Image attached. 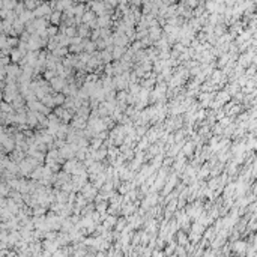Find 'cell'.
I'll use <instances>...</instances> for the list:
<instances>
[{
    "instance_id": "cell-1",
    "label": "cell",
    "mask_w": 257,
    "mask_h": 257,
    "mask_svg": "<svg viewBox=\"0 0 257 257\" xmlns=\"http://www.w3.org/2000/svg\"><path fill=\"white\" fill-rule=\"evenodd\" d=\"M74 155H75V152H74V149H72V146L69 143H65L63 146H60V149H59V156L63 158V160H71Z\"/></svg>"
},
{
    "instance_id": "cell-2",
    "label": "cell",
    "mask_w": 257,
    "mask_h": 257,
    "mask_svg": "<svg viewBox=\"0 0 257 257\" xmlns=\"http://www.w3.org/2000/svg\"><path fill=\"white\" fill-rule=\"evenodd\" d=\"M50 81H51V87L54 89L56 92H62L63 86L66 84V81H65V78H63V77H59V75H57V77L54 75V77H53Z\"/></svg>"
},
{
    "instance_id": "cell-3",
    "label": "cell",
    "mask_w": 257,
    "mask_h": 257,
    "mask_svg": "<svg viewBox=\"0 0 257 257\" xmlns=\"http://www.w3.org/2000/svg\"><path fill=\"white\" fill-rule=\"evenodd\" d=\"M78 166V160L75 158V160H71V161H65L63 164V171H66V173L72 174V171H74V168Z\"/></svg>"
},
{
    "instance_id": "cell-4",
    "label": "cell",
    "mask_w": 257,
    "mask_h": 257,
    "mask_svg": "<svg viewBox=\"0 0 257 257\" xmlns=\"http://www.w3.org/2000/svg\"><path fill=\"white\" fill-rule=\"evenodd\" d=\"M216 101H220L221 104H224V102L230 101V93H229L227 90H223V92H220V93L216 95Z\"/></svg>"
},
{
    "instance_id": "cell-5",
    "label": "cell",
    "mask_w": 257,
    "mask_h": 257,
    "mask_svg": "<svg viewBox=\"0 0 257 257\" xmlns=\"http://www.w3.org/2000/svg\"><path fill=\"white\" fill-rule=\"evenodd\" d=\"M182 146H183V149H182L183 155H191L193 154V149H194V143L193 141H187V143H183Z\"/></svg>"
},
{
    "instance_id": "cell-6",
    "label": "cell",
    "mask_w": 257,
    "mask_h": 257,
    "mask_svg": "<svg viewBox=\"0 0 257 257\" xmlns=\"http://www.w3.org/2000/svg\"><path fill=\"white\" fill-rule=\"evenodd\" d=\"M177 241H179V245L185 247V243H188V236L183 232H177Z\"/></svg>"
},
{
    "instance_id": "cell-7",
    "label": "cell",
    "mask_w": 257,
    "mask_h": 257,
    "mask_svg": "<svg viewBox=\"0 0 257 257\" xmlns=\"http://www.w3.org/2000/svg\"><path fill=\"white\" fill-rule=\"evenodd\" d=\"M53 101H54V105H63L65 102V95L63 93H57L53 96Z\"/></svg>"
},
{
    "instance_id": "cell-8",
    "label": "cell",
    "mask_w": 257,
    "mask_h": 257,
    "mask_svg": "<svg viewBox=\"0 0 257 257\" xmlns=\"http://www.w3.org/2000/svg\"><path fill=\"white\" fill-rule=\"evenodd\" d=\"M114 226H116V229H117V230H123V229H125V226H126V220H125V218L117 220Z\"/></svg>"
},
{
    "instance_id": "cell-9",
    "label": "cell",
    "mask_w": 257,
    "mask_h": 257,
    "mask_svg": "<svg viewBox=\"0 0 257 257\" xmlns=\"http://www.w3.org/2000/svg\"><path fill=\"white\" fill-rule=\"evenodd\" d=\"M99 59H102L104 62H107V63H108L111 59H113V56H111L108 51H102V53H101V56H99Z\"/></svg>"
},
{
    "instance_id": "cell-10",
    "label": "cell",
    "mask_w": 257,
    "mask_h": 257,
    "mask_svg": "<svg viewBox=\"0 0 257 257\" xmlns=\"http://www.w3.org/2000/svg\"><path fill=\"white\" fill-rule=\"evenodd\" d=\"M123 51H125V50H123L122 47H116V48H114V53H113L111 56H113V59H120Z\"/></svg>"
},
{
    "instance_id": "cell-11",
    "label": "cell",
    "mask_w": 257,
    "mask_h": 257,
    "mask_svg": "<svg viewBox=\"0 0 257 257\" xmlns=\"http://www.w3.org/2000/svg\"><path fill=\"white\" fill-rule=\"evenodd\" d=\"M21 54H24L23 51L14 50V51H12V62H18V60H20V57H21Z\"/></svg>"
},
{
    "instance_id": "cell-12",
    "label": "cell",
    "mask_w": 257,
    "mask_h": 257,
    "mask_svg": "<svg viewBox=\"0 0 257 257\" xmlns=\"http://www.w3.org/2000/svg\"><path fill=\"white\" fill-rule=\"evenodd\" d=\"M214 233H215V230H214V229L206 230V232H205V241H212V239H214V236H215Z\"/></svg>"
},
{
    "instance_id": "cell-13",
    "label": "cell",
    "mask_w": 257,
    "mask_h": 257,
    "mask_svg": "<svg viewBox=\"0 0 257 257\" xmlns=\"http://www.w3.org/2000/svg\"><path fill=\"white\" fill-rule=\"evenodd\" d=\"M104 71H105V74H107L108 77H110V75H113V65L107 63V65H105V68H104Z\"/></svg>"
},
{
    "instance_id": "cell-14",
    "label": "cell",
    "mask_w": 257,
    "mask_h": 257,
    "mask_svg": "<svg viewBox=\"0 0 257 257\" xmlns=\"http://www.w3.org/2000/svg\"><path fill=\"white\" fill-rule=\"evenodd\" d=\"M53 53H54V56H65L68 53V50L66 48H59V50H54Z\"/></svg>"
},
{
    "instance_id": "cell-15",
    "label": "cell",
    "mask_w": 257,
    "mask_h": 257,
    "mask_svg": "<svg viewBox=\"0 0 257 257\" xmlns=\"http://www.w3.org/2000/svg\"><path fill=\"white\" fill-rule=\"evenodd\" d=\"M160 57H161V59H168V57H170V54H168L167 51H162L161 54H160Z\"/></svg>"
},
{
    "instance_id": "cell-16",
    "label": "cell",
    "mask_w": 257,
    "mask_h": 257,
    "mask_svg": "<svg viewBox=\"0 0 257 257\" xmlns=\"http://www.w3.org/2000/svg\"><path fill=\"white\" fill-rule=\"evenodd\" d=\"M176 254H187V251H185V250H183V248H182V245H181L179 248H177V251H176Z\"/></svg>"
},
{
    "instance_id": "cell-17",
    "label": "cell",
    "mask_w": 257,
    "mask_h": 257,
    "mask_svg": "<svg viewBox=\"0 0 257 257\" xmlns=\"http://www.w3.org/2000/svg\"><path fill=\"white\" fill-rule=\"evenodd\" d=\"M93 48H95L93 44H87V45H86V50H87V51H93Z\"/></svg>"
},
{
    "instance_id": "cell-18",
    "label": "cell",
    "mask_w": 257,
    "mask_h": 257,
    "mask_svg": "<svg viewBox=\"0 0 257 257\" xmlns=\"http://www.w3.org/2000/svg\"><path fill=\"white\" fill-rule=\"evenodd\" d=\"M74 33H75V32H74V29H72V27L66 30V35H68V36H72V35H74Z\"/></svg>"
},
{
    "instance_id": "cell-19",
    "label": "cell",
    "mask_w": 257,
    "mask_h": 257,
    "mask_svg": "<svg viewBox=\"0 0 257 257\" xmlns=\"http://www.w3.org/2000/svg\"><path fill=\"white\" fill-rule=\"evenodd\" d=\"M6 205V202H5V199H3V195L0 194V206H5Z\"/></svg>"
},
{
    "instance_id": "cell-20",
    "label": "cell",
    "mask_w": 257,
    "mask_h": 257,
    "mask_svg": "<svg viewBox=\"0 0 257 257\" xmlns=\"http://www.w3.org/2000/svg\"><path fill=\"white\" fill-rule=\"evenodd\" d=\"M216 238H218V241H221V236H216ZM221 242H223V241H221ZM212 247L216 248V247H218V242H214V243H212Z\"/></svg>"
},
{
    "instance_id": "cell-21",
    "label": "cell",
    "mask_w": 257,
    "mask_h": 257,
    "mask_svg": "<svg viewBox=\"0 0 257 257\" xmlns=\"http://www.w3.org/2000/svg\"><path fill=\"white\" fill-rule=\"evenodd\" d=\"M2 98H3V93H2V92H0V99H2Z\"/></svg>"
}]
</instances>
